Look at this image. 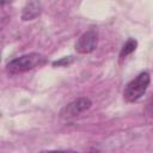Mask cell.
<instances>
[{"label":"cell","instance_id":"obj_1","mask_svg":"<svg viewBox=\"0 0 153 153\" xmlns=\"http://www.w3.org/2000/svg\"><path fill=\"white\" fill-rule=\"evenodd\" d=\"M45 63V57L38 53H30L13 59L6 65V71L10 74H20L39 67Z\"/></svg>","mask_w":153,"mask_h":153},{"label":"cell","instance_id":"obj_2","mask_svg":"<svg viewBox=\"0 0 153 153\" xmlns=\"http://www.w3.org/2000/svg\"><path fill=\"white\" fill-rule=\"evenodd\" d=\"M151 82V76L148 72H141L137 76H135L133 80H130L124 91H123V98L128 103H134L139 100L148 88Z\"/></svg>","mask_w":153,"mask_h":153},{"label":"cell","instance_id":"obj_3","mask_svg":"<svg viewBox=\"0 0 153 153\" xmlns=\"http://www.w3.org/2000/svg\"><path fill=\"white\" fill-rule=\"evenodd\" d=\"M92 103L88 98H85V97H81V98H78L73 102H71L69 104H67L60 112L61 117L62 118H66V120H69V118H73V117H76L79 116L80 114H82L84 111L88 110L91 108Z\"/></svg>","mask_w":153,"mask_h":153},{"label":"cell","instance_id":"obj_4","mask_svg":"<svg viewBox=\"0 0 153 153\" xmlns=\"http://www.w3.org/2000/svg\"><path fill=\"white\" fill-rule=\"evenodd\" d=\"M98 42V33L94 29H90L84 32L75 43V50L79 54H90L92 53Z\"/></svg>","mask_w":153,"mask_h":153},{"label":"cell","instance_id":"obj_5","mask_svg":"<svg viewBox=\"0 0 153 153\" xmlns=\"http://www.w3.org/2000/svg\"><path fill=\"white\" fill-rule=\"evenodd\" d=\"M42 12V5L38 0H32L30 2H27L22 12V19L23 20H32L35 18H37Z\"/></svg>","mask_w":153,"mask_h":153},{"label":"cell","instance_id":"obj_6","mask_svg":"<svg viewBox=\"0 0 153 153\" xmlns=\"http://www.w3.org/2000/svg\"><path fill=\"white\" fill-rule=\"evenodd\" d=\"M136 47H137L136 39L129 38V39L123 44V47H122V49H121V53H120V57H121V59H126L128 55H130L133 51H135Z\"/></svg>","mask_w":153,"mask_h":153},{"label":"cell","instance_id":"obj_7","mask_svg":"<svg viewBox=\"0 0 153 153\" xmlns=\"http://www.w3.org/2000/svg\"><path fill=\"white\" fill-rule=\"evenodd\" d=\"M72 61H73V57H72V56H68V57H63V59L60 60V61L53 62V65H54V66H68Z\"/></svg>","mask_w":153,"mask_h":153},{"label":"cell","instance_id":"obj_8","mask_svg":"<svg viewBox=\"0 0 153 153\" xmlns=\"http://www.w3.org/2000/svg\"><path fill=\"white\" fill-rule=\"evenodd\" d=\"M12 0H0V7H2V6H5V5H7V4H10Z\"/></svg>","mask_w":153,"mask_h":153}]
</instances>
